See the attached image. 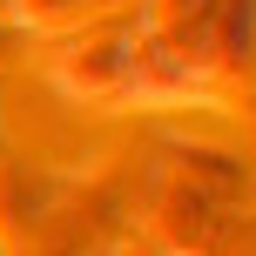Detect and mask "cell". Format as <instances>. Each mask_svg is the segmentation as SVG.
<instances>
[{
	"mask_svg": "<svg viewBox=\"0 0 256 256\" xmlns=\"http://www.w3.org/2000/svg\"><path fill=\"white\" fill-rule=\"evenodd\" d=\"M54 81L81 102H122L128 88V34H81L54 54Z\"/></svg>",
	"mask_w": 256,
	"mask_h": 256,
	"instance_id": "cell-1",
	"label": "cell"
},
{
	"mask_svg": "<svg viewBox=\"0 0 256 256\" xmlns=\"http://www.w3.org/2000/svg\"><path fill=\"white\" fill-rule=\"evenodd\" d=\"M7 61H14V27L0 20V68H7Z\"/></svg>",
	"mask_w": 256,
	"mask_h": 256,
	"instance_id": "cell-2",
	"label": "cell"
},
{
	"mask_svg": "<svg viewBox=\"0 0 256 256\" xmlns=\"http://www.w3.org/2000/svg\"><path fill=\"white\" fill-rule=\"evenodd\" d=\"M0 256H7V250H0Z\"/></svg>",
	"mask_w": 256,
	"mask_h": 256,
	"instance_id": "cell-3",
	"label": "cell"
}]
</instances>
